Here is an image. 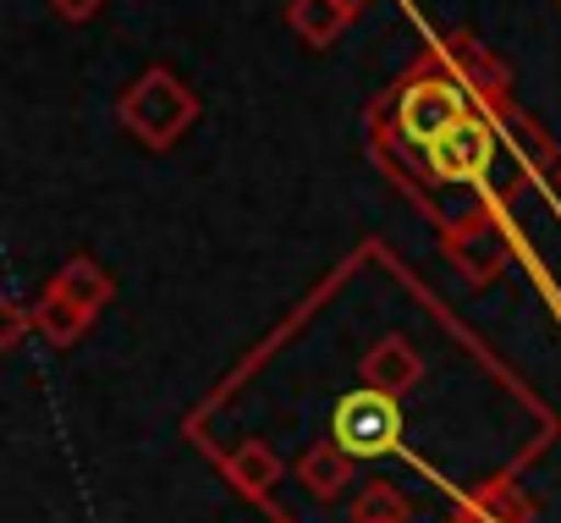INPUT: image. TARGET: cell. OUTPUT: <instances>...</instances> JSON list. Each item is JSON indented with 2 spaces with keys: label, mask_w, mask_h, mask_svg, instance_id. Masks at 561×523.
<instances>
[{
  "label": "cell",
  "mask_w": 561,
  "mask_h": 523,
  "mask_svg": "<svg viewBox=\"0 0 561 523\" xmlns=\"http://www.w3.org/2000/svg\"><path fill=\"white\" fill-rule=\"evenodd\" d=\"M364 7H369V0H287V29L309 50H325V45H336L358 23Z\"/></svg>",
  "instance_id": "8"
},
{
  "label": "cell",
  "mask_w": 561,
  "mask_h": 523,
  "mask_svg": "<svg viewBox=\"0 0 561 523\" xmlns=\"http://www.w3.org/2000/svg\"><path fill=\"white\" fill-rule=\"evenodd\" d=\"M468 111H479L473 105V94H468V83L451 72V61L440 56V45H424L419 50V61L375 100V111L369 116H380L402 144H413V149H430L446 127H457Z\"/></svg>",
  "instance_id": "1"
},
{
  "label": "cell",
  "mask_w": 561,
  "mask_h": 523,
  "mask_svg": "<svg viewBox=\"0 0 561 523\" xmlns=\"http://www.w3.org/2000/svg\"><path fill=\"white\" fill-rule=\"evenodd\" d=\"M28 326H34V309H23V304H12V309H7V337H0V348H18Z\"/></svg>",
  "instance_id": "16"
},
{
  "label": "cell",
  "mask_w": 561,
  "mask_h": 523,
  "mask_svg": "<svg viewBox=\"0 0 561 523\" xmlns=\"http://www.w3.org/2000/svg\"><path fill=\"white\" fill-rule=\"evenodd\" d=\"M198 94L171 72V67H149L138 83H127V94L116 100V122L144 144V149H171L176 138L193 133L198 122Z\"/></svg>",
  "instance_id": "2"
},
{
  "label": "cell",
  "mask_w": 561,
  "mask_h": 523,
  "mask_svg": "<svg viewBox=\"0 0 561 523\" xmlns=\"http://www.w3.org/2000/svg\"><path fill=\"white\" fill-rule=\"evenodd\" d=\"M495 116L490 111H468L457 127H446L430 149H424V171L435 182H479L495 160Z\"/></svg>",
  "instance_id": "5"
},
{
  "label": "cell",
  "mask_w": 561,
  "mask_h": 523,
  "mask_svg": "<svg viewBox=\"0 0 561 523\" xmlns=\"http://www.w3.org/2000/svg\"><path fill=\"white\" fill-rule=\"evenodd\" d=\"M413 507L397 485H369L358 501H353V523H408Z\"/></svg>",
  "instance_id": "14"
},
{
  "label": "cell",
  "mask_w": 561,
  "mask_h": 523,
  "mask_svg": "<svg viewBox=\"0 0 561 523\" xmlns=\"http://www.w3.org/2000/svg\"><path fill=\"white\" fill-rule=\"evenodd\" d=\"M364 386L369 391H386V397H408L419 380H424V353L408 342V337H380L369 353H364Z\"/></svg>",
  "instance_id": "7"
},
{
  "label": "cell",
  "mask_w": 561,
  "mask_h": 523,
  "mask_svg": "<svg viewBox=\"0 0 561 523\" xmlns=\"http://www.w3.org/2000/svg\"><path fill=\"white\" fill-rule=\"evenodd\" d=\"M534 518V501L512 485V479H495L484 490H473L462 507H457V523H528Z\"/></svg>",
  "instance_id": "12"
},
{
  "label": "cell",
  "mask_w": 561,
  "mask_h": 523,
  "mask_svg": "<svg viewBox=\"0 0 561 523\" xmlns=\"http://www.w3.org/2000/svg\"><path fill=\"white\" fill-rule=\"evenodd\" d=\"M50 7H56L61 23H89V18H100L105 0H50Z\"/></svg>",
  "instance_id": "15"
},
{
  "label": "cell",
  "mask_w": 561,
  "mask_h": 523,
  "mask_svg": "<svg viewBox=\"0 0 561 523\" xmlns=\"http://www.w3.org/2000/svg\"><path fill=\"white\" fill-rule=\"evenodd\" d=\"M440 253L468 287H490L512 265V237L490 209H468V215L440 220Z\"/></svg>",
  "instance_id": "3"
},
{
  "label": "cell",
  "mask_w": 561,
  "mask_h": 523,
  "mask_svg": "<svg viewBox=\"0 0 561 523\" xmlns=\"http://www.w3.org/2000/svg\"><path fill=\"white\" fill-rule=\"evenodd\" d=\"M50 287H56V293H67L72 304L94 309V315H100V309L116 298V282H111V271L100 265V259H89V253H72L67 265L50 276Z\"/></svg>",
  "instance_id": "11"
},
{
  "label": "cell",
  "mask_w": 561,
  "mask_h": 523,
  "mask_svg": "<svg viewBox=\"0 0 561 523\" xmlns=\"http://www.w3.org/2000/svg\"><path fill=\"white\" fill-rule=\"evenodd\" d=\"M440 45V56L451 61V72L468 83V94H473V105L479 111H490V116H501V111H512V78H506V67H501V56L495 50H484L473 34H446V39H435Z\"/></svg>",
  "instance_id": "6"
},
{
  "label": "cell",
  "mask_w": 561,
  "mask_h": 523,
  "mask_svg": "<svg viewBox=\"0 0 561 523\" xmlns=\"http://www.w3.org/2000/svg\"><path fill=\"white\" fill-rule=\"evenodd\" d=\"M331 441L347 452V457H386V452H397V441H402V408H397V397H386V391H353V397H342L336 402V419H331Z\"/></svg>",
  "instance_id": "4"
},
{
  "label": "cell",
  "mask_w": 561,
  "mask_h": 523,
  "mask_svg": "<svg viewBox=\"0 0 561 523\" xmlns=\"http://www.w3.org/2000/svg\"><path fill=\"white\" fill-rule=\"evenodd\" d=\"M550 182H556V193H561V160H556V166H550Z\"/></svg>",
  "instance_id": "17"
},
{
  "label": "cell",
  "mask_w": 561,
  "mask_h": 523,
  "mask_svg": "<svg viewBox=\"0 0 561 523\" xmlns=\"http://www.w3.org/2000/svg\"><path fill=\"white\" fill-rule=\"evenodd\" d=\"M89 326H94V309L72 304V298L56 293V287H45V298H39V309H34V331H39L50 348H72Z\"/></svg>",
  "instance_id": "13"
},
{
  "label": "cell",
  "mask_w": 561,
  "mask_h": 523,
  "mask_svg": "<svg viewBox=\"0 0 561 523\" xmlns=\"http://www.w3.org/2000/svg\"><path fill=\"white\" fill-rule=\"evenodd\" d=\"M353 463H358V457H347L336 441H314V446L293 463V474H298V485H304L314 501H336V496L353 485Z\"/></svg>",
  "instance_id": "10"
},
{
  "label": "cell",
  "mask_w": 561,
  "mask_h": 523,
  "mask_svg": "<svg viewBox=\"0 0 561 523\" xmlns=\"http://www.w3.org/2000/svg\"><path fill=\"white\" fill-rule=\"evenodd\" d=\"M280 474H287V463L275 457V446L270 441H259V435H248V441H237L231 452H226V479L242 490V496H270L275 485H280Z\"/></svg>",
  "instance_id": "9"
}]
</instances>
